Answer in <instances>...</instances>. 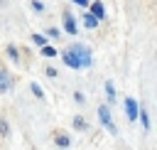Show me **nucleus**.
I'll list each match as a JSON object with an SVG mask.
<instances>
[{"label":"nucleus","mask_w":157,"mask_h":150,"mask_svg":"<svg viewBox=\"0 0 157 150\" xmlns=\"http://www.w3.org/2000/svg\"><path fill=\"white\" fill-rule=\"evenodd\" d=\"M66 52H69V54L76 59L78 69H86V66H91V49H88L86 44H71Z\"/></svg>","instance_id":"1"},{"label":"nucleus","mask_w":157,"mask_h":150,"mask_svg":"<svg viewBox=\"0 0 157 150\" xmlns=\"http://www.w3.org/2000/svg\"><path fill=\"white\" fill-rule=\"evenodd\" d=\"M98 118H101V123H103L110 133H118V128H115V123H113V118H110V108H108V103L98 106Z\"/></svg>","instance_id":"2"},{"label":"nucleus","mask_w":157,"mask_h":150,"mask_svg":"<svg viewBox=\"0 0 157 150\" xmlns=\"http://www.w3.org/2000/svg\"><path fill=\"white\" fill-rule=\"evenodd\" d=\"M64 30H66L69 34H76V30H78V27H76V20H74V15H71L69 10L64 12Z\"/></svg>","instance_id":"3"},{"label":"nucleus","mask_w":157,"mask_h":150,"mask_svg":"<svg viewBox=\"0 0 157 150\" xmlns=\"http://www.w3.org/2000/svg\"><path fill=\"white\" fill-rule=\"evenodd\" d=\"M125 111L130 120H137V101L135 98H125Z\"/></svg>","instance_id":"4"},{"label":"nucleus","mask_w":157,"mask_h":150,"mask_svg":"<svg viewBox=\"0 0 157 150\" xmlns=\"http://www.w3.org/2000/svg\"><path fill=\"white\" fill-rule=\"evenodd\" d=\"M10 84H12L10 74H7L5 69H0V91H7V89H10Z\"/></svg>","instance_id":"5"},{"label":"nucleus","mask_w":157,"mask_h":150,"mask_svg":"<svg viewBox=\"0 0 157 150\" xmlns=\"http://www.w3.org/2000/svg\"><path fill=\"white\" fill-rule=\"evenodd\" d=\"M91 15H93L96 20H103V15H105V10H103V2H93V5H91Z\"/></svg>","instance_id":"6"},{"label":"nucleus","mask_w":157,"mask_h":150,"mask_svg":"<svg viewBox=\"0 0 157 150\" xmlns=\"http://www.w3.org/2000/svg\"><path fill=\"white\" fill-rule=\"evenodd\" d=\"M83 25H86V27H88V30H93V27H96V25H98V20H96V17H93V15H91V12H88V15H83Z\"/></svg>","instance_id":"7"},{"label":"nucleus","mask_w":157,"mask_h":150,"mask_svg":"<svg viewBox=\"0 0 157 150\" xmlns=\"http://www.w3.org/2000/svg\"><path fill=\"white\" fill-rule=\"evenodd\" d=\"M140 111V120H142V128L145 130H150V116H147V111L145 108H137Z\"/></svg>","instance_id":"8"},{"label":"nucleus","mask_w":157,"mask_h":150,"mask_svg":"<svg viewBox=\"0 0 157 150\" xmlns=\"http://www.w3.org/2000/svg\"><path fill=\"white\" fill-rule=\"evenodd\" d=\"M105 93H108V101L113 103V101H115V89H113V84H110V81H105Z\"/></svg>","instance_id":"9"},{"label":"nucleus","mask_w":157,"mask_h":150,"mask_svg":"<svg viewBox=\"0 0 157 150\" xmlns=\"http://www.w3.org/2000/svg\"><path fill=\"white\" fill-rule=\"evenodd\" d=\"M29 89H32V93H34L37 98H44V91L39 89V84H29Z\"/></svg>","instance_id":"10"},{"label":"nucleus","mask_w":157,"mask_h":150,"mask_svg":"<svg viewBox=\"0 0 157 150\" xmlns=\"http://www.w3.org/2000/svg\"><path fill=\"white\" fill-rule=\"evenodd\" d=\"M74 128H76V130H83V128H86V120H83L81 116H76V118H74Z\"/></svg>","instance_id":"11"},{"label":"nucleus","mask_w":157,"mask_h":150,"mask_svg":"<svg viewBox=\"0 0 157 150\" xmlns=\"http://www.w3.org/2000/svg\"><path fill=\"white\" fill-rule=\"evenodd\" d=\"M32 42H34V44H39V47H47V39H44L42 34H32Z\"/></svg>","instance_id":"12"},{"label":"nucleus","mask_w":157,"mask_h":150,"mask_svg":"<svg viewBox=\"0 0 157 150\" xmlns=\"http://www.w3.org/2000/svg\"><path fill=\"white\" fill-rule=\"evenodd\" d=\"M42 54L44 57H56V49L54 47H42Z\"/></svg>","instance_id":"13"},{"label":"nucleus","mask_w":157,"mask_h":150,"mask_svg":"<svg viewBox=\"0 0 157 150\" xmlns=\"http://www.w3.org/2000/svg\"><path fill=\"white\" fill-rule=\"evenodd\" d=\"M7 54H10V59H12V61H20V57H17V49H15L12 44L7 47Z\"/></svg>","instance_id":"14"},{"label":"nucleus","mask_w":157,"mask_h":150,"mask_svg":"<svg viewBox=\"0 0 157 150\" xmlns=\"http://www.w3.org/2000/svg\"><path fill=\"white\" fill-rule=\"evenodd\" d=\"M56 143H59L61 148H69V135H59V138H56Z\"/></svg>","instance_id":"15"},{"label":"nucleus","mask_w":157,"mask_h":150,"mask_svg":"<svg viewBox=\"0 0 157 150\" xmlns=\"http://www.w3.org/2000/svg\"><path fill=\"white\" fill-rule=\"evenodd\" d=\"M32 7H34V10H39V12H42V10H44V5H42V2H39V0H34V2H32Z\"/></svg>","instance_id":"16"},{"label":"nucleus","mask_w":157,"mask_h":150,"mask_svg":"<svg viewBox=\"0 0 157 150\" xmlns=\"http://www.w3.org/2000/svg\"><path fill=\"white\" fill-rule=\"evenodd\" d=\"M76 5H88V0H74Z\"/></svg>","instance_id":"17"}]
</instances>
